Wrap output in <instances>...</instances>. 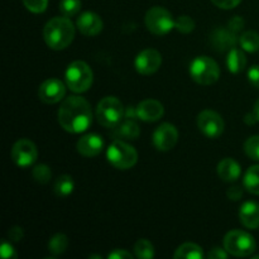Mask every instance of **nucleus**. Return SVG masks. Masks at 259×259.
Wrapping results in <instances>:
<instances>
[{"label": "nucleus", "mask_w": 259, "mask_h": 259, "mask_svg": "<svg viewBox=\"0 0 259 259\" xmlns=\"http://www.w3.org/2000/svg\"><path fill=\"white\" fill-rule=\"evenodd\" d=\"M58 123L70 133L85 132L93 123V111L89 101L81 96L65 99L58 109Z\"/></svg>", "instance_id": "obj_1"}, {"label": "nucleus", "mask_w": 259, "mask_h": 259, "mask_svg": "<svg viewBox=\"0 0 259 259\" xmlns=\"http://www.w3.org/2000/svg\"><path fill=\"white\" fill-rule=\"evenodd\" d=\"M43 38L48 47L52 50H65L75 38V27L67 17L52 18L45 25Z\"/></svg>", "instance_id": "obj_2"}, {"label": "nucleus", "mask_w": 259, "mask_h": 259, "mask_svg": "<svg viewBox=\"0 0 259 259\" xmlns=\"http://www.w3.org/2000/svg\"><path fill=\"white\" fill-rule=\"evenodd\" d=\"M66 85L73 93H85L91 88L94 73L90 66L83 61H75L67 67L65 73Z\"/></svg>", "instance_id": "obj_3"}, {"label": "nucleus", "mask_w": 259, "mask_h": 259, "mask_svg": "<svg viewBox=\"0 0 259 259\" xmlns=\"http://www.w3.org/2000/svg\"><path fill=\"white\" fill-rule=\"evenodd\" d=\"M125 115V109L123 104L115 96H106L99 101L96 108L98 121L105 128H115Z\"/></svg>", "instance_id": "obj_4"}, {"label": "nucleus", "mask_w": 259, "mask_h": 259, "mask_svg": "<svg viewBox=\"0 0 259 259\" xmlns=\"http://www.w3.org/2000/svg\"><path fill=\"white\" fill-rule=\"evenodd\" d=\"M190 75L195 82L209 86L220 77L219 65L207 56H199L190 65Z\"/></svg>", "instance_id": "obj_5"}, {"label": "nucleus", "mask_w": 259, "mask_h": 259, "mask_svg": "<svg viewBox=\"0 0 259 259\" xmlns=\"http://www.w3.org/2000/svg\"><path fill=\"white\" fill-rule=\"evenodd\" d=\"M106 157L111 166L118 169H129L136 166L138 161V153L134 149V147L129 146L124 141L115 139L113 143L109 146Z\"/></svg>", "instance_id": "obj_6"}, {"label": "nucleus", "mask_w": 259, "mask_h": 259, "mask_svg": "<svg viewBox=\"0 0 259 259\" xmlns=\"http://www.w3.org/2000/svg\"><path fill=\"white\" fill-rule=\"evenodd\" d=\"M224 248L234 257H249L254 253L257 244L254 238L243 230H232L224 238Z\"/></svg>", "instance_id": "obj_7"}, {"label": "nucleus", "mask_w": 259, "mask_h": 259, "mask_svg": "<svg viewBox=\"0 0 259 259\" xmlns=\"http://www.w3.org/2000/svg\"><path fill=\"white\" fill-rule=\"evenodd\" d=\"M147 29L156 35H164L175 28V19L171 13L162 7H153L147 12L146 18Z\"/></svg>", "instance_id": "obj_8"}, {"label": "nucleus", "mask_w": 259, "mask_h": 259, "mask_svg": "<svg viewBox=\"0 0 259 259\" xmlns=\"http://www.w3.org/2000/svg\"><path fill=\"white\" fill-rule=\"evenodd\" d=\"M197 126L205 137L214 139L224 132V120L217 111L204 110L197 116Z\"/></svg>", "instance_id": "obj_9"}, {"label": "nucleus", "mask_w": 259, "mask_h": 259, "mask_svg": "<svg viewBox=\"0 0 259 259\" xmlns=\"http://www.w3.org/2000/svg\"><path fill=\"white\" fill-rule=\"evenodd\" d=\"M12 158L18 167H29L37 161L38 151L35 144L29 139H19L12 148Z\"/></svg>", "instance_id": "obj_10"}, {"label": "nucleus", "mask_w": 259, "mask_h": 259, "mask_svg": "<svg viewBox=\"0 0 259 259\" xmlns=\"http://www.w3.org/2000/svg\"><path fill=\"white\" fill-rule=\"evenodd\" d=\"M152 141H153L157 151L168 152L176 146L177 141H179V132H177L176 126L172 124L163 123L153 132Z\"/></svg>", "instance_id": "obj_11"}, {"label": "nucleus", "mask_w": 259, "mask_h": 259, "mask_svg": "<svg viewBox=\"0 0 259 259\" xmlns=\"http://www.w3.org/2000/svg\"><path fill=\"white\" fill-rule=\"evenodd\" d=\"M162 65V56L158 51L152 50H144L139 53L134 61V66L136 70L138 71L141 75H152V73L157 72Z\"/></svg>", "instance_id": "obj_12"}, {"label": "nucleus", "mask_w": 259, "mask_h": 259, "mask_svg": "<svg viewBox=\"0 0 259 259\" xmlns=\"http://www.w3.org/2000/svg\"><path fill=\"white\" fill-rule=\"evenodd\" d=\"M66 95V85L58 78H48L38 90V98L45 104H56Z\"/></svg>", "instance_id": "obj_13"}, {"label": "nucleus", "mask_w": 259, "mask_h": 259, "mask_svg": "<svg viewBox=\"0 0 259 259\" xmlns=\"http://www.w3.org/2000/svg\"><path fill=\"white\" fill-rule=\"evenodd\" d=\"M211 45L218 52H224V51H230L237 46V43L239 42L237 37V33L232 32V30L228 28H215L211 33Z\"/></svg>", "instance_id": "obj_14"}, {"label": "nucleus", "mask_w": 259, "mask_h": 259, "mask_svg": "<svg viewBox=\"0 0 259 259\" xmlns=\"http://www.w3.org/2000/svg\"><path fill=\"white\" fill-rule=\"evenodd\" d=\"M77 29L86 37H95L103 30V20L96 13L85 12L77 18Z\"/></svg>", "instance_id": "obj_15"}, {"label": "nucleus", "mask_w": 259, "mask_h": 259, "mask_svg": "<svg viewBox=\"0 0 259 259\" xmlns=\"http://www.w3.org/2000/svg\"><path fill=\"white\" fill-rule=\"evenodd\" d=\"M138 119L143 121H157L163 116L164 109L159 101L153 99H147L137 106Z\"/></svg>", "instance_id": "obj_16"}, {"label": "nucleus", "mask_w": 259, "mask_h": 259, "mask_svg": "<svg viewBox=\"0 0 259 259\" xmlns=\"http://www.w3.org/2000/svg\"><path fill=\"white\" fill-rule=\"evenodd\" d=\"M104 147V142L101 137L98 134H88L78 139L77 142V152L83 157H95L101 153Z\"/></svg>", "instance_id": "obj_17"}, {"label": "nucleus", "mask_w": 259, "mask_h": 259, "mask_svg": "<svg viewBox=\"0 0 259 259\" xmlns=\"http://www.w3.org/2000/svg\"><path fill=\"white\" fill-rule=\"evenodd\" d=\"M113 134L115 139L120 141H134L141 134L139 125L136 123V119L124 118L115 128H113Z\"/></svg>", "instance_id": "obj_18"}, {"label": "nucleus", "mask_w": 259, "mask_h": 259, "mask_svg": "<svg viewBox=\"0 0 259 259\" xmlns=\"http://www.w3.org/2000/svg\"><path fill=\"white\" fill-rule=\"evenodd\" d=\"M240 223L248 229L259 228V204L255 201H247L242 205L239 211Z\"/></svg>", "instance_id": "obj_19"}, {"label": "nucleus", "mask_w": 259, "mask_h": 259, "mask_svg": "<svg viewBox=\"0 0 259 259\" xmlns=\"http://www.w3.org/2000/svg\"><path fill=\"white\" fill-rule=\"evenodd\" d=\"M242 169L239 163L233 158H224L218 164V175L225 182L237 181L239 179Z\"/></svg>", "instance_id": "obj_20"}, {"label": "nucleus", "mask_w": 259, "mask_h": 259, "mask_svg": "<svg viewBox=\"0 0 259 259\" xmlns=\"http://www.w3.org/2000/svg\"><path fill=\"white\" fill-rule=\"evenodd\" d=\"M227 66L228 70L232 73H239L247 66V57H245L244 52L238 48H233L229 51V55L227 58Z\"/></svg>", "instance_id": "obj_21"}, {"label": "nucleus", "mask_w": 259, "mask_h": 259, "mask_svg": "<svg viewBox=\"0 0 259 259\" xmlns=\"http://www.w3.org/2000/svg\"><path fill=\"white\" fill-rule=\"evenodd\" d=\"M174 257L176 259H201L204 257V252L202 248L195 243H185L177 248Z\"/></svg>", "instance_id": "obj_22"}, {"label": "nucleus", "mask_w": 259, "mask_h": 259, "mask_svg": "<svg viewBox=\"0 0 259 259\" xmlns=\"http://www.w3.org/2000/svg\"><path fill=\"white\" fill-rule=\"evenodd\" d=\"M244 189L253 195H259V164L252 166L247 169L244 175Z\"/></svg>", "instance_id": "obj_23"}, {"label": "nucleus", "mask_w": 259, "mask_h": 259, "mask_svg": "<svg viewBox=\"0 0 259 259\" xmlns=\"http://www.w3.org/2000/svg\"><path fill=\"white\" fill-rule=\"evenodd\" d=\"M73 189H75V184H73L72 177L68 175H62L58 177L53 186V191L58 197H67L68 195L72 194Z\"/></svg>", "instance_id": "obj_24"}, {"label": "nucleus", "mask_w": 259, "mask_h": 259, "mask_svg": "<svg viewBox=\"0 0 259 259\" xmlns=\"http://www.w3.org/2000/svg\"><path fill=\"white\" fill-rule=\"evenodd\" d=\"M239 45L243 51L247 52H257L259 51V33L254 30H248V32L243 33L239 37Z\"/></svg>", "instance_id": "obj_25"}, {"label": "nucleus", "mask_w": 259, "mask_h": 259, "mask_svg": "<svg viewBox=\"0 0 259 259\" xmlns=\"http://www.w3.org/2000/svg\"><path fill=\"white\" fill-rule=\"evenodd\" d=\"M68 247V238L66 237L65 234H58L53 235L51 238L50 243H48V249H50L51 253H53L55 255H60L62 253H65V250L67 249Z\"/></svg>", "instance_id": "obj_26"}, {"label": "nucleus", "mask_w": 259, "mask_h": 259, "mask_svg": "<svg viewBox=\"0 0 259 259\" xmlns=\"http://www.w3.org/2000/svg\"><path fill=\"white\" fill-rule=\"evenodd\" d=\"M136 255L141 259H151L154 257V247L148 239H138L134 245Z\"/></svg>", "instance_id": "obj_27"}, {"label": "nucleus", "mask_w": 259, "mask_h": 259, "mask_svg": "<svg viewBox=\"0 0 259 259\" xmlns=\"http://www.w3.org/2000/svg\"><path fill=\"white\" fill-rule=\"evenodd\" d=\"M81 9V0H61L60 10L65 17H73Z\"/></svg>", "instance_id": "obj_28"}, {"label": "nucleus", "mask_w": 259, "mask_h": 259, "mask_svg": "<svg viewBox=\"0 0 259 259\" xmlns=\"http://www.w3.org/2000/svg\"><path fill=\"white\" fill-rule=\"evenodd\" d=\"M33 179L38 182V184H47L50 182L51 177H52V172H51L50 167L47 164H38L33 168Z\"/></svg>", "instance_id": "obj_29"}, {"label": "nucleus", "mask_w": 259, "mask_h": 259, "mask_svg": "<svg viewBox=\"0 0 259 259\" xmlns=\"http://www.w3.org/2000/svg\"><path fill=\"white\" fill-rule=\"evenodd\" d=\"M244 152L249 158L259 161V136H253L245 141Z\"/></svg>", "instance_id": "obj_30"}, {"label": "nucleus", "mask_w": 259, "mask_h": 259, "mask_svg": "<svg viewBox=\"0 0 259 259\" xmlns=\"http://www.w3.org/2000/svg\"><path fill=\"white\" fill-rule=\"evenodd\" d=\"M175 28L180 33L187 34V33H191L195 29V20L189 15H181V17L175 20Z\"/></svg>", "instance_id": "obj_31"}, {"label": "nucleus", "mask_w": 259, "mask_h": 259, "mask_svg": "<svg viewBox=\"0 0 259 259\" xmlns=\"http://www.w3.org/2000/svg\"><path fill=\"white\" fill-rule=\"evenodd\" d=\"M23 3L29 12L35 13V14L45 12L48 5V0H23Z\"/></svg>", "instance_id": "obj_32"}, {"label": "nucleus", "mask_w": 259, "mask_h": 259, "mask_svg": "<svg viewBox=\"0 0 259 259\" xmlns=\"http://www.w3.org/2000/svg\"><path fill=\"white\" fill-rule=\"evenodd\" d=\"M243 27H244V19H243L242 17H239V15L233 17L232 19L229 20V23H228V28L234 33L240 32V30L243 29Z\"/></svg>", "instance_id": "obj_33"}, {"label": "nucleus", "mask_w": 259, "mask_h": 259, "mask_svg": "<svg viewBox=\"0 0 259 259\" xmlns=\"http://www.w3.org/2000/svg\"><path fill=\"white\" fill-rule=\"evenodd\" d=\"M248 80L250 85L259 89V65H254L248 71Z\"/></svg>", "instance_id": "obj_34"}, {"label": "nucleus", "mask_w": 259, "mask_h": 259, "mask_svg": "<svg viewBox=\"0 0 259 259\" xmlns=\"http://www.w3.org/2000/svg\"><path fill=\"white\" fill-rule=\"evenodd\" d=\"M211 2L220 9H233V8L238 7L242 0H211Z\"/></svg>", "instance_id": "obj_35"}, {"label": "nucleus", "mask_w": 259, "mask_h": 259, "mask_svg": "<svg viewBox=\"0 0 259 259\" xmlns=\"http://www.w3.org/2000/svg\"><path fill=\"white\" fill-rule=\"evenodd\" d=\"M0 254H2L3 258L5 259H12L17 257L14 252V248L10 245V243L8 242H3L2 243V247H0Z\"/></svg>", "instance_id": "obj_36"}, {"label": "nucleus", "mask_w": 259, "mask_h": 259, "mask_svg": "<svg viewBox=\"0 0 259 259\" xmlns=\"http://www.w3.org/2000/svg\"><path fill=\"white\" fill-rule=\"evenodd\" d=\"M8 237H9V240H12V242H19L24 237V233H23V229L20 227H13L8 232Z\"/></svg>", "instance_id": "obj_37"}, {"label": "nucleus", "mask_w": 259, "mask_h": 259, "mask_svg": "<svg viewBox=\"0 0 259 259\" xmlns=\"http://www.w3.org/2000/svg\"><path fill=\"white\" fill-rule=\"evenodd\" d=\"M227 195L230 200H233V201H238V200L242 199L243 189L240 186H232L228 189Z\"/></svg>", "instance_id": "obj_38"}, {"label": "nucleus", "mask_w": 259, "mask_h": 259, "mask_svg": "<svg viewBox=\"0 0 259 259\" xmlns=\"http://www.w3.org/2000/svg\"><path fill=\"white\" fill-rule=\"evenodd\" d=\"M229 257V253L227 252V249H222V248H214L209 252L207 258L209 259H227Z\"/></svg>", "instance_id": "obj_39"}, {"label": "nucleus", "mask_w": 259, "mask_h": 259, "mask_svg": "<svg viewBox=\"0 0 259 259\" xmlns=\"http://www.w3.org/2000/svg\"><path fill=\"white\" fill-rule=\"evenodd\" d=\"M109 259H132L133 255L124 249H115L108 255Z\"/></svg>", "instance_id": "obj_40"}, {"label": "nucleus", "mask_w": 259, "mask_h": 259, "mask_svg": "<svg viewBox=\"0 0 259 259\" xmlns=\"http://www.w3.org/2000/svg\"><path fill=\"white\" fill-rule=\"evenodd\" d=\"M124 118L128 119H138V114H137V108H133V106H129V108L125 109V115Z\"/></svg>", "instance_id": "obj_41"}, {"label": "nucleus", "mask_w": 259, "mask_h": 259, "mask_svg": "<svg viewBox=\"0 0 259 259\" xmlns=\"http://www.w3.org/2000/svg\"><path fill=\"white\" fill-rule=\"evenodd\" d=\"M244 120H245V123H247V124H254V123H257L258 119H257V116H255L254 113H250V114H248L247 116H245Z\"/></svg>", "instance_id": "obj_42"}, {"label": "nucleus", "mask_w": 259, "mask_h": 259, "mask_svg": "<svg viewBox=\"0 0 259 259\" xmlns=\"http://www.w3.org/2000/svg\"><path fill=\"white\" fill-rule=\"evenodd\" d=\"M253 113L255 114V116H257V119H258V121H259V100L257 101V103H255L254 109H253Z\"/></svg>", "instance_id": "obj_43"}]
</instances>
